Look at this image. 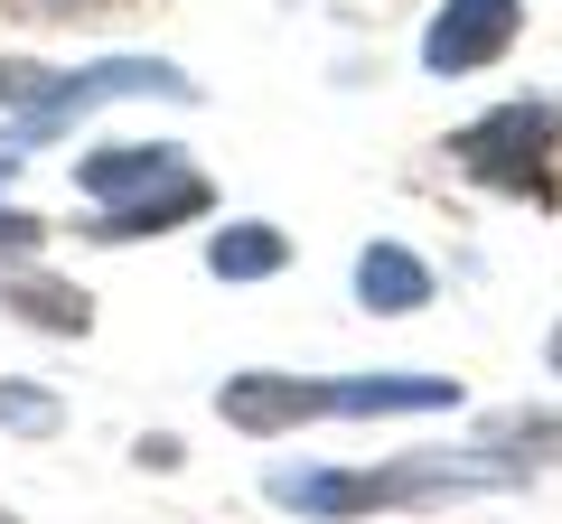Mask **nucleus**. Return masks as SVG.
Segmentation results:
<instances>
[{"label":"nucleus","mask_w":562,"mask_h":524,"mask_svg":"<svg viewBox=\"0 0 562 524\" xmlns=\"http://www.w3.org/2000/svg\"><path fill=\"white\" fill-rule=\"evenodd\" d=\"M535 478L525 459L506 449H431V459H394V468H272V505L291 515H319V524H357V515H384V505H422V497H460V487H516Z\"/></svg>","instance_id":"f257e3e1"},{"label":"nucleus","mask_w":562,"mask_h":524,"mask_svg":"<svg viewBox=\"0 0 562 524\" xmlns=\"http://www.w3.org/2000/svg\"><path fill=\"white\" fill-rule=\"evenodd\" d=\"M450 160H460L479 187H497V197L553 216V206H562V113L535 103V94L497 103V113H479L469 132H450Z\"/></svg>","instance_id":"f03ea898"},{"label":"nucleus","mask_w":562,"mask_h":524,"mask_svg":"<svg viewBox=\"0 0 562 524\" xmlns=\"http://www.w3.org/2000/svg\"><path fill=\"white\" fill-rule=\"evenodd\" d=\"M122 94H169V103H188L198 84H188L179 66H160V57H103V66H76V76H47L38 103L10 113V141L38 150V141H57L66 122H85L94 103H122Z\"/></svg>","instance_id":"7ed1b4c3"},{"label":"nucleus","mask_w":562,"mask_h":524,"mask_svg":"<svg viewBox=\"0 0 562 524\" xmlns=\"http://www.w3.org/2000/svg\"><path fill=\"white\" fill-rule=\"evenodd\" d=\"M525 0H441L431 29H422V76H479L516 47Z\"/></svg>","instance_id":"20e7f679"},{"label":"nucleus","mask_w":562,"mask_h":524,"mask_svg":"<svg viewBox=\"0 0 562 524\" xmlns=\"http://www.w3.org/2000/svg\"><path fill=\"white\" fill-rule=\"evenodd\" d=\"M216 412L235 431H254V441H281V431H301V422H328V384L310 375H225L216 384Z\"/></svg>","instance_id":"39448f33"},{"label":"nucleus","mask_w":562,"mask_h":524,"mask_svg":"<svg viewBox=\"0 0 562 524\" xmlns=\"http://www.w3.org/2000/svg\"><path fill=\"white\" fill-rule=\"evenodd\" d=\"M198 216H216V187L179 160L160 187H140V197H122L113 216H94V235L103 243H140V235H179V225H198Z\"/></svg>","instance_id":"423d86ee"},{"label":"nucleus","mask_w":562,"mask_h":524,"mask_svg":"<svg viewBox=\"0 0 562 524\" xmlns=\"http://www.w3.org/2000/svg\"><path fill=\"white\" fill-rule=\"evenodd\" d=\"M450 403H460L450 375H347V384H328V412H347V422H375V412H450Z\"/></svg>","instance_id":"0eeeda50"},{"label":"nucleus","mask_w":562,"mask_h":524,"mask_svg":"<svg viewBox=\"0 0 562 524\" xmlns=\"http://www.w3.org/2000/svg\"><path fill=\"white\" fill-rule=\"evenodd\" d=\"M0 309L29 319V328H47V338H85V328H94V300H85L76 282H57V272H29V262L0 272Z\"/></svg>","instance_id":"6e6552de"},{"label":"nucleus","mask_w":562,"mask_h":524,"mask_svg":"<svg viewBox=\"0 0 562 524\" xmlns=\"http://www.w3.org/2000/svg\"><path fill=\"white\" fill-rule=\"evenodd\" d=\"M357 300L375 319H413V309H431V262L413 243H366L357 253Z\"/></svg>","instance_id":"1a4fd4ad"},{"label":"nucleus","mask_w":562,"mask_h":524,"mask_svg":"<svg viewBox=\"0 0 562 524\" xmlns=\"http://www.w3.org/2000/svg\"><path fill=\"white\" fill-rule=\"evenodd\" d=\"M281 262H291V235L262 225V216H225L216 235H206V272H216L225 291H235V282H272Z\"/></svg>","instance_id":"9d476101"},{"label":"nucleus","mask_w":562,"mask_h":524,"mask_svg":"<svg viewBox=\"0 0 562 524\" xmlns=\"http://www.w3.org/2000/svg\"><path fill=\"white\" fill-rule=\"evenodd\" d=\"M169 169H179V150H169V141H122V150L76 160V187H85V197H103V206H122V197H140V187H160Z\"/></svg>","instance_id":"9b49d317"},{"label":"nucleus","mask_w":562,"mask_h":524,"mask_svg":"<svg viewBox=\"0 0 562 524\" xmlns=\"http://www.w3.org/2000/svg\"><path fill=\"white\" fill-rule=\"evenodd\" d=\"M57 422H66V403L47 394V384H0V431H20V441H47Z\"/></svg>","instance_id":"f8f14e48"},{"label":"nucleus","mask_w":562,"mask_h":524,"mask_svg":"<svg viewBox=\"0 0 562 524\" xmlns=\"http://www.w3.org/2000/svg\"><path fill=\"white\" fill-rule=\"evenodd\" d=\"M497 449H506V459H525V468H535V459H562V422H506Z\"/></svg>","instance_id":"ddd939ff"},{"label":"nucleus","mask_w":562,"mask_h":524,"mask_svg":"<svg viewBox=\"0 0 562 524\" xmlns=\"http://www.w3.org/2000/svg\"><path fill=\"white\" fill-rule=\"evenodd\" d=\"M47 243V216H29V206H0V262H29Z\"/></svg>","instance_id":"4468645a"},{"label":"nucleus","mask_w":562,"mask_h":524,"mask_svg":"<svg viewBox=\"0 0 562 524\" xmlns=\"http://www.w3.org/2000/svg\"><path fill=\"white\" fill-rule=\"evenodd\" d=\"M57 76V66H20V57H0V103H38V84Z\"/></svg>","instance_id":"2eb2a0df"},{"label":"nucleus","mask_w":562,"mask_h":524,"mask_svg":"<svg viewBox=\"0 0 562 524\" xmlns=\"http://www.w3.org/2000/svg\"><path fill=\"white\" fill-rule=\"evenodd\" d=\"M543 365H553V375H562V328H553V338H543Z\"/></svg>","instance_id":"dca6fc26"}]
</instances>
